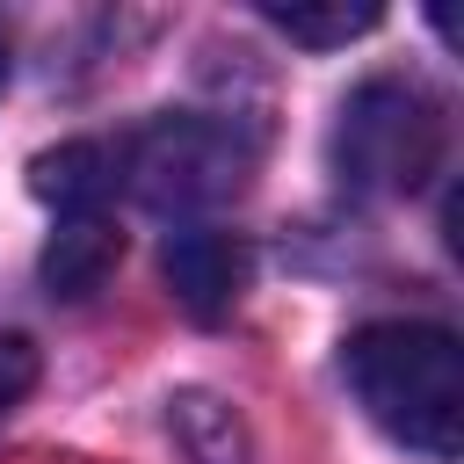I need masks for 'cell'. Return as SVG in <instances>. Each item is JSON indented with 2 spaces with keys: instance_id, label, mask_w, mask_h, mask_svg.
I'll use <instances>...</instances> for the list:
<instances>
[{
  "instance_id": "2",
  "label": "cell",
  "mask_w": 464,
  "mask_h": 464,
  "mask_svg": "<svg viewBox=\"0 0 464 464\" xmlns=\"http://www.w3.org/2000/svg\"><path fill=\"white\" fill-rule=\"evenodd\" d=\"M442 102L406 72H370L334 116V174L355 196H413L442 167Z\"/></svg>"
},
{
  "instance_id": "3",
  "label": "cell",
  "mask_w": 464,
  "mask_h": 464,
  "mask_svg": "<svg viewBox=\"0 0 464 464\" xmlns=\"http://www.w3.org/2000/svg\"><path fill=\"white\" fill-rule=\"evenodd\" d=\"M246 167H254V145L218 116H152L116 145V181H130V196L167 218L232 203L246 188Z\"/></svg>"
},
{
  "instance_id": "8",
  "label": "cell",
  "mask_w": 464,
  "mask_h": 464,
  "mask_svg": "<svg viewBox=\"0 0 464 464\" xmlns=\"http://www.w3.org/2000/svg\"><path fill=\"white\" fill-rule=\"evenodd\" d=\"M261 22L268 29H283L290 44H312V51H334V44H348V36H362V29H377V7L362 0V7H348V0H334V7H304V0H261Z\"/></svg>"
},
{
  "instance_id": "6",
  "label": "cell",
  "mask_w": 464,
  "mask_h": 464,
  "mask_svg": "<svg viewBox=\"0 0 464 464\" xmlns=\"http://www.w3.org/2000/svg\"><path fill=\"white\" fill-rule=\"evenodd\" d=\"M116 254H123V232L109 225V210H94V218H58V232L44 239V290L80 304V297H94V290L109 283Z\"/></svg>"
},
{
  "instance_id": "10",
  "label": "cell",
  "mask_w": 464,
  "mask_h": 464,
  "mask_svg": "<svg viewBox=\"0 0 464 464\" xmlns=\"http://www.w3.org/2000/svg\"><path fill=\"white\" fill-rule=\"evenodd\" d=\"M0 87H7V22H0Z\"/></svg>"
},
{
  "instance_id": "9",
  "label": "cell",
  "mask_w": 464,
  "mask_h": 464,
  "mask_svg": "<svg viewBox=\"0 0 464 464\" xmlns=\"http://www.w3.org/2000/svg\"><path fill=\"white\" fill-rule=\"evenodd\" d=\"M29 384H36V348L22 334H0V420L29 399Z\"/></svg>"
},
{
  "instance_id": "7",
  "label": "cell",
  "mask_w": 464,
  "mask_h": 464,
  "mask_svg": "<svg viewBox=\"0 0 464 464\" xmlns=\"http://www.w3.org/2000/svg\"><path fill=\"white\" fill-rule=\"evenodd\" d=\"M167 435L181 442L188 464H246V428L210 392H174L167 399Z\"/></svg>"
},
{
  "instance_id": "4",
  "label": "cell",
  "mask_w": 464,
  "mask_h": 464,
  "mask_svg": "<svg viewBox=\"0 0 464 464\" xmlns=\"http://www.w3.org/2000/svg\"><path fill=\"white\" fill-rule=\"evenodd\" d=\"M160 268H167V283H174L181 312H196V319H218V312L239 297V283H246V246H239L232 232L181 225V232H167V246H160Z\"/></svg>"
},
{
  "instance_id": "1",
  "label": "cell",
  "mask_w": 464,
  "mask_h": 464,
  "mask_svg": "<svg viewBox=\"0 0 464 464\" xmlns=\"http://www.w3.org/2000/svg\"><path fill=\"white\" fill-rule=\"evenodd\" d=\"M341 370H348V392L362 399V413L392 442H406L435 464L457 457V442H464V362H457L450 326H435V319H370V326L348 334Z\"/></svg>"
},
{
  "instance_id": "5",
  "label": "cell",
  "mask_w": 464,
  "mask_h": 464,
  "mask_svg": "<svg viewBox=\"0 0 464 464\" xmlns=\"http://www.w3.org/2000/svg\"><path fill=\"white\" fill-rule=\"evenodd\" d=\"M29 188H36L58 218H94V210L116 196V145L72 138V145H58V152H36Z\"/></svg>"
}]
</instances>
